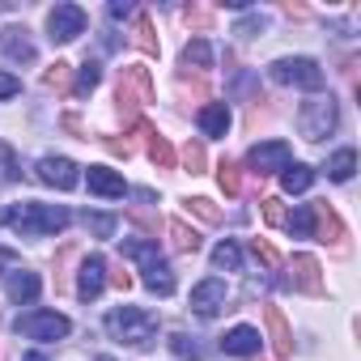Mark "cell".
<instances>
[{"label":"cell","mask_w":361,"mask_h":361,"mask_svg":"<svg viewBox=\"0 0 361 361\" xmlns=\"http://www.w3.org/2000/svg\"><path fill=\"white\" fill-rule=\"evenodd\" d=\"M68 209L64 204H39V200H26V204H9L0 209V226H13L18 234L26 238H51L68 226Z\"/></svg>","instance_id":"6da1fadb"},{"label":"cell","mask_w":361,"mask_h":361,"mask_svg":"<svg viewBox=\"0 0 361 361\" xmlns=\"http://www.w3.org/2000/svg\"><path fill=\"white\" fill-rule=\"evenodd\" d=\"M106 331H111V340H119L128 348H145L157 340V314L145 306H115L106 314Z\"/></svg>","instance_id":"7a4b0ae2"},{"label":"cell","mask_w":361,"mask_h":361,"mask_svg":"<svg viewBox=\"0 0 361 361\" xmlns=\"http://www.w3.org/2000/svg\"><path fill=\"white\" fill-rule=\"evenodd\" d=\"M336 123H340V106H336L331 94H327V98H310V102L298 106V132H302L306 140H323V136H331Z\"/></svg>","instance_id":"3957f363"},{"label":"cell","mask_w":361,"mask_h":361,"mask_svg":"<svg viewBox=\"0 0 361 361\" xmlns=\"http://www.w3.org/2000/svg\"><path fill=\"white\" fill-rule=\"evenodd\" d=\"M13 331L18 336H26V340H64L68 331H73V323H68V314H60V310H26V314H18V323H13Z\"/></svg>","instance_id":"277c9868"},{"label":"cell","mask_w":361,"mask_h":361,"mask_svg":"<svg viewBox=\"0 0 361 361\" xmlns=\"http://www.w3.org/2000/svg\"><path fill=\"white\" fill-rule=\"evenodd\" d=\"M276 85H298V90H323V68L310 56H285L268 68Z\"/></svg>","instance_id":"5b68a950"},{"label":"cell","mask_w":361,"mask_h":361,"mask_svg":"<svg viewBox=\"0 0 361 361\" xmlns=\"http://www.w3.org/2000/svg\"><path fill=\"white\" fill-rule=\"evenodd\" d=\"M47 35H51V43H73V39H81V35H85V9H81V5H56V9L47 13Z\"/></svg>","instance_id":"8992f818"},{"label":"cell","mask_w":361,"mask_h":361,"mask_svg":"<svg viewBox=\"0 0 361 361\" xmlns=\"http://www.w3.org/2000/svg\"><path fill=\"white\" fill-rule=\"evenodd\" d=\"M35 174L43 178L47 188H56V192H73L77 183H81V174H77V161H68V157H39V166H35Z\"/></svg>","instance_id":"52a82bcc"},{"label":"cell","mask_w":361,"mask_h":361,"mask_svg":"<svg viewBox=\"0 0 361 361\" xmlns=\"http://www.w3.org/2000/svg\"><path fill=\"white\" fill-rule=\"evenodd\" d=\"M293 161V149L285 145V140H264V145H255L251 153H247V166L255 170V174H276V170H285Z\"/></svg>","instance_id":"ba28073f"},{"label":"cell","mask_w":361,"mask_h":361,"mask_svg":"<svg viewBox=\"0 0 361 361\" xmlns=\"http://www.w3.org/2000/svg\"><path fill=\"white\" fill-rule=\"evenodd\" d=\"M226 298H230V289H226V281H217V276H209V281H200L196 289H192V310L200 314V319H213L221 306H226Z\"/></svg>","instance_id":"9c48e42d"},{"label":"cell","mask_w":361,"mask_h":361,"mask_svg":"<svg viewBox=\"0 0 361 361\" xmlns=\"http://www.w3.org/2000/svg\"><path fill=\"white\" fill-rule=\"evenodd\" d=\"M39 289H43L39 272H26V268H9V272H5V293H9V302L30 306V302L39 298Z\"/></svg>","instance_id":"30bf717a"},{"label":"cell","mask_w":361,"mask_h":361,"mask_svg":"<svg viewBox=\"0 0 361 361\" xmlns=\"http://www.w3.org/2000/svg\"><path fill=\"white\" fill-rule=\"evenodd\" d=\"M0 51H5V60H13V64H35V43H30L26 26H5L0 30Z\"/></svg>","instance_id":"8fae6325"},{"label":"cell","mask_w":361,"mask_h":361,"mask_svg":"<svg viewBox=\"0 0 361 361\" xmlns=\"http://www.w3.org/2000/svg\"><path fill=\"white\" fill-rule=\"evenodd\" d=\"M85 183H90V192H94V196H102V200H119V196H128L123 174H119V170H106V166H90Z\"/></svg>","instance_id":"7c38bea8"},{"label":"cell","mask_w":361,"mask_h":361,"mask_svg":"<svg viewBox=\"0 0 361 361\" xmlns=\"http://www.w3.org/2000/svg\"><path fill=\"white\" fill-rule=\"evenodd\" d=\"M102 285H106V259L102 255H90L81 264V276H77V298L81 302H94L102 293Z\"/></svg>","instance_id":"4fadbf2b"},{"label":"cell","mask_w":361,"mask_h":361,"mask_svg":"<svg viewBox=\"0 0 361 361\" xmlns=\"http://www.w3.org/2000/svg\"><path fill=\"white\" fill-rule=\"evenodd\" d=\"M221 348H226L230 357H255V353H259V331L247 327V323H238V327H230V331L221 336Z\"/></svg>","instance_id":"5bb4252c"},{"label":"cell","mask_w":361,"mask_h":361,"mask_svg":"<svg viewBox=\"0 0 361 361\" xmlns=\"http://www.w3.org/2000/svg\"><path fill=\"white\" fill-rule=\"evenodd\" d=\"M140 281H145V289L157 293V298H170V293H174V268H170L166 259L145 264V268H140Z\"/></svg>","instance_id":"9a60e30c"},{"label":"cell","mask_w":361,"mask_h":361,"mask_svg":"<svg viewBox=\"0 0 361 361\" xmlns=\"http://www.w3.org/2000/svg\"><path fill=\"white\" fill-rule=\"evenodd\" d=\"M310 183H314V170H310V166H302V161H289V166L281 170V188H285L289 196H302Z\"/></svg>","instance_id":"2e32d148"},{"label":"cell","mask_w":361,"mask_h":361,"mask_svg":"<svg viewBox=\"0 0 361 361\" xmlns=\"http://www.w3.org/2000/svg\"><path fill=\"white\" fill-rule=\"evenodd\" d=\"M200 128H204V136H226L230 132V106L226 102H209L200 111Z\"/></svg>","instance_id":"e0dca14e"},{"label":"cell","mask_w":361,"mask_h":361,"mask_svg":"<svg viewBox=\"0 0 361 361\" xmlns=\"http://www.w3.org/2000/svg\"><path fill=\"white\" fill-rule=\"evenodd\" d=\"M119 255L136 259L140 268H145V264H153V259H161V251H157V238H123V243H119Z\"/></svg>","instance_id":"ac0fdd59"},{"label":"cell","mask_w":361,"mask_h":361,"mask_svg":"<svg viewBox=\"0 0 361 361\" xmlns=\"http://www.w3.org/2000/svg\"><path fill=\"white\" fill-rule=\"evenodd\" d=\"M293 285L306 289V293H319L323 281H319V264L310 255H293Z\"/></svg>","instance_id":"d6986e66"},{"label":"cell","mask_w":361,"mask_h":361,"mask_svg":"<svg viewBox=\"0 0 361 361\" xmlns=\"http://www.w3.org/2000/svg\"><path fill=\"white\" fill-rule=\"evenodd\" d=\"M268 331H272L276 357H289V353H293V336H289V323H285V314H281L276 306H268Z\"/></svg>","instance_id":"ffe728a7"},{"label":"cell","mask_w":361,"mask_h":361,"mask_svg":"<svg viewBox=\"0 0 361 361\" xmlns=\"http://www.w3.org/2000/svg\"><path fill=\"white\" fill-rule=\"evenodd\" d=\"M353 170H357V153H353V149L331 153V161H327V178H331V183H348Z\"/></svg>","instance_id":"44dd1931"},{"label":"cell","mask_w":361,"mask_h":361,"mask_svg":"<svg viewBox=\"0 0 361 361\" xmlns=\"http://www.w3.org/2000/svg\"><path fill=\"white\" fill-rule=\"evenodd\" d=\"M213 268H217V272H238V268H243V251H238V243H230V238L217 243V247H213Z\"/></svg>","instance_id":"7402d4cb"},{"label":"cell","mask_w":361,"mask_h":361,"mask_svg":"<svg viewBox=\"0 0 361 361\" xmlns=\"http://www.w3.org/2000/svg\"><path fill=\"white\" fill-rule=\"evenodd\" d=\"M170 353L178 357V361H204V344L196 340V336H170Z\"/></svg>","instance_id":"603a6c76"},{"label":"cell","mask_w":361,"mask_h":361,"mask_svg":"<svg viewBox=\"0 0 361 361\" xmlns=\"http://www.w3.org/2000/svg\"><path fill=\"white\" fill-rule=\"evenodd\" d=\"M183 68H213V47L204 39H192L183 47Z\"/></svg>","instance_id":"cb8c5ba5"},{"label":"cell","mask_w":361,"mask_h":361,"mask_svg":"<svg viewBox=\"0 0 361 361\" xmlns=\"http://www.w3.org/2000/svg\"><path fill=\"white\" fill-rule=\"evenodd\" d=\"M285 226H289V234H298V238H314V213H310V204H298L293 217H285Z\"/></svg>","instance_id":"d4e9b609"},{"label":"cell","mask_w":361,"mask_h":361,"mask_svg":"<svg viewBox=\"0 0 361 361\" xmlns=\"http://www.w3.org/2000/svg\"><path fill=\"white\" fill-rule=\"evenodd\" d=\"M145 136H149V157H153V166L170 170V166H174V149H170V145H166L157 132H149V128H145Z\"/></svg>","instance_id":"484cf974"},{"label":"cell","mask_w":361,"mask_h":361,"mask_svg":"<svg viewBox=\"0 0 361 361\" xmlns=\"http://www.w3.org/2000/svg\"><path fill=\"white\" fill-rule=\"evenodd\" d=\"M98 81H102V68H98L94 60H85V64H81V73H77V85H73V94H77V98H85V94H90Z\"/></svg>","instance_id":"4316f807"},{"label":"cell","mask_w":361,"mask_h":361,"mask_svg":"<svg viewBox=\"0 0 361 361\" xmlns=\"http://www.w3.org/2000/svg\"><path fill=\"white\" fill-rule=\"evenodd\" d=\"M18 174H22V166H18V153H13L5 140H0V188H5V183H13Z\"/></svg>","instance_id":"83f0119b"},{"label":"cell","mask_w":361,"mask_h":361,"mask_svg":"<svg viewBox=\"0 0 361 361\" xmlns=\"http://www.w3.org/2000/svg\"><path fill=\"white\" fill-rule=\"evenodd\" d=\"M170 238H174V247H178V251H200V234H196V230H188L183 221H170Z\"/></svg>","instance_id":"f1b7e54d"},{"label":"cell","mask_w":361,"mask_h":361,"mask_svg":"<svg viewBox=\"0 0 361 361\" xmlns=\"http://www.w3.org/2000/svg\"><path fill=\"white\" fill-rule=\"evenodd\" d=\"M217 183H221L226 196H238V192H243V178H238V166H234V161H221V166H217Z\"/></svg>","instance_id":"f546056e"},{"label":"cell","mask_w":361,"mask_h":361,"mask_svg":"<svg viewBox=\"0 0 361 361\" xmlns=\"http://www.w3.org/2000/svg\"><path fill=\"white\" fill-rule=\"evenodd\" d=\"M81 221H85V230L98 234V238H111V234H115V217H111V213H85Z\"/></svg>","instance_id":"4dcf8cb0"},{"label":"cell","mask_w":361,"mask_h":361,"mask_svg":"<svg viewBox=\"0 0 361 361\" xmlns=\"http://www.w3.org/2000/svg\"><path fill=\"white\" fill-rule=\"evenodd\" d=\"M136 47H140V51H149V56H157V39H153L149 18H136Z\"/></svg>","instance_id":"1f68e13d"},{"label":"cell","mask_w":361,"mask_h":361,"mask_svg":"<svg viewBox=\"0 0 361 361\" xmlns=\"http://www.w3.org/2000/svg\"><path fill=\"white\" fill-rule=\"evenodd\" d=\"M251 255H255V259H259L264 268H276V264H281L276 247H272V243H264V238H255V243H251Z\"/></svg>","instance_id":"d6a6232c"},{"label":"cell","mask_w":361,"mask_h":361,"mask_svg":"<svg viewBox=\"0 0 361 361\" xmlns=\"http://www.w3.org/2000/svg\"><path fill=\"white\" fill-rule=\"evenodd\" d=\"M18 94H22V81H18L13 73L0 68V102H5V98H18Z\"/></svg>","instance_id":"836d02e7"},{"label":"cell","mask_w":361,"mask_h":361,"mask_svg":"<svg viewBox=\"0 0 361 361\" xmlns=\"http://www.w3.org/2000/svg\"><path fill=\"white\" fill-rule=\"evenodd\" d=\"M264 221H268V226H285V209H281V200H264Z\"/></svg>","instance_id":"e575fe53"},{"label":"cell","mask_w":361,"mask_h":361,"mask_svg":"<svg viewBox=\"0 0 361 361\" xmlns=\"http://www.w3.org/2000/svg\"><path fill=\"white\" fill-rule=\"evenodd\" d=\"M264 26H268V22H264L259 13H251V18H243V22H238V30H234V35H247V39H251V35H255V30H264Z\"/></svg>","instance_id":"d590c367"},{"label":"cell","mask_w":361,"mask_h":361,"mask_svg":"<svg viewBox=\"0 0 361 361\" xmlns=\"http://www.w3.org/2000/svg\"><path fill=\"white\" fill-rule=\"evenodd\" d=\"M192 213L204 217V221H221V213L213 209V200H192Z\"/></svg>","instance_id":"8d00e7d4"},{"label":"cell","mask_w":361,"mask_h":361,"mask_svg":"<svg viewBox=\"0 0 361 361\" xmlns=\"http://www.w3.org/2000/svg\"><path fill=\"white\" fill-rule=\"evenodd\" d=\"M188 161H192V174H196V170L204 166V149H200V145H192V149H188Z\"/></svg>","instance_id":"74e56055"},{"label":"cell","mask_w":361,"mask_h":361,"mask_svg":"<svg viewBox=\"0 0 361 361\" xmlns=\"http://www.w3.org/2000/svg\"><path fill=\"white\" fill-rule=\"evenodd\" d=\"M22 361H47V357H43V353H26Z\"/></svg>","instance_id":"f35d334b"},{"label":"cell","mask_w":361,"mask_h":361,"mask_svg":"<svg viewBox=\"0 0 361 361\" xmlns=\"http://www.w3.org/2000/svg\"><path fill=\"white\" fill-rule=\"evenodd\" d=\"M98 361H111V357H98Z\"/></svg>","instance_id":"ab89813d"}]
</instances>
